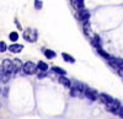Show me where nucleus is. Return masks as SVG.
<instances>
[{
  "label": "nucleus",
  "mask_w": 123,
  "mask_h": 119,
  "mask_svg": "<svg viewBox=\"0 0 123 119\" xmlns=\"http://www.w3.org/2000/svg\"><path fill=\"white\" fill-rule=\"evenodd\" d=\"M119 115H121V118H123V107H121V109H119V113H118Z\"/></svg>",
  "instance_id": "27"
},
{
  "label": "nucleus",
  "mask_w": 123,
  "mask_h": 119,
  "mask_svg": "<svg viewBox=\"0 0 123 119\" xmlns=\"http://www.w3.org/2000/svg\"><path fill=\"white\" fill-rule=\"evenodd\" d=\"M97 53H98V54H100V55H101L102 58H105L106 60H110V59L112 58V57H111V55H110V54H108L107 52H105V51H104V49H102V48H98V49H97Z\"/></svg>",
  "instance_id": "16"
},
{
  "label": "nucleus",
  "mask_w": 123,
  "mask_h": 119,
  "mask_svg": "<svg viewBox=\"0 0 123 119\" xmlns=\"http://www.w3.org/2000/svg\"><path fill=\"white\" fill-rule=\"evenodd\" d=\"M38 70V66L32 63V62H27L24 64V68H22V71L26 74V75H35Z\"/></svg>",
  "instance_id": "4"
},
{
  "label": "nucleus",
  "mask_w": 123,
  "mask_h": 119,
  "mask_svg": "<svg viewBox=\"0 0 123 119\" xmlns=\"http://www.w3.org/2000/svg\"><path fill=\"white\" fill-rule=\"evenodd\" d=\"M9 38H10V41H11V42H17L18 33H17V32H11V33L9 34Z\"/></svg>",
  "instance_id": "20"
},
{
  "label": "nucleus",
  "mask_w": 123,
  "mask_h": 119,
  "mask_svg": "<svg viewBox=\"0 0 123 119\" xmlns=\"http://www.w3.org/2000/svg\"><path fill=\"white\" fill-rule=\"evenodd\" d=\"M0 82H1V79H0Z\"/></svg>",
  "instance_id": "29"
},
{
  "label": "nucleus",
  "mask_w": 123,
  "mask_h": 119,
  "mask_svg": "<svg viewBox=\"0 0 123 119\" xmlns=\"http://www.w3.org/2000/svg\"><path fill=\"white\" fill-rule=\"evenodd\" d=\"M42 6H43V4H42L41 0H35V9L36 10H41V9H42Z\"/></svg>",
  "instance_id": "22"
},
{
  "label": "nucleus",
  "mask_w": 123,
  "mask_h": 119,
  "mask_svg": "<svg viewBox=\"0 0 123 119\" xmlns=\"http://www.w3.org/2000/svg\"><path fill=\"white\" fill-rule=\"evenodd\" d=\"M3 95H4V97H7V95H9V88H7V87H5V88H4Z\"/></svg>",
  "instance_id": "25"
},
{
  "label": "nucleus",
  "mask_w": 123,
  "mask_h": 119,
  "mask_svg": "<svg viewBox=\"0 0 123 119\" xmlns=\"http://www.w3.org/2000/svg\"><path fill=\"white\" fill-rule=\"evenodd\" d=\"M1 71H5V73H12L14 71V62H11L10 59H5L1 64Z\"/></svg>",
  "instance_id": "7"
},
{
  "label": "nucleus",
  "mask_w": 123,
  "mask_h": 119,
  "mask_svg": "<svg viewBox=\"0 0 123 119\" xmlns=\"http://www.w3.org/2000/svg\"><path fill=\"white\" fill-rule=\"evenodd\" d=\"M15 23H16V26H17V27H18L20 29H21V25L18 23V21H17V20H16V21H15Z\"/></svg>",
  "instance_id": "28"
},
{
  "label": "nucleus",
  "mask_w": 123,
  "mask_h": 119,
  "mask_svg": "<svg viewBox=\"0 0 123 119\" xmlns=\"http://www.w3.org/2000/svg\"><path fill=\"white\" fill-rule=\"evenodd\" d=\"M24 39L30 43H33L37 41V38H38V32H37V29L35 28H27L24 31Z\"/></svg>",
  "instance_id": "2"
},
{
  "label": "nucleus",
  "mask_w": 123,
  "mask_h": 119,
  "mask_svg": "<svg viewBox=\"0 0 123 119\" xmlns=\"http://www.w3.org/2000/svg\"><path fill=\"white\" fill-rule=\"evenodd\" d=\"M85 88H86V86L84 84H81L80 81H74L70 87V95L73 97L83 96V92H85Z\"/></svg>",
  "instance_id": "1"
},
{
  "label": "nucleus",
  "mask_w": 123,
  "mask_h": 119,
  "mask_svg": "<svg viewBox=\"0 0 123 119\" xmlns=\"http://www.w3.org/2000/svg\"><path fill=\"white\" fill-rule=\"evenodd\" d=\"M90 32H91V28H90V23H89V21H87V22H84V33L89 36Z\"/></svg>",
  "instance_id": "21"
},
{
  "label": "nucleus",
  "mask_w": 123,
  "mask_h": 119,
  "mask_svg": "<svg viewBox=\"0 0 123 119\" xmlns=\"http://www.w3.org/2000/svg\"><path fill=\"white\" fill-rule=\"evenodd\" d=\"M52 70H53V73H55V74H58V75H65V74H67V71L64 70V69H62V68H59V66H53Z\"/></svg>",
  "instance_id": "19"
},
{
  "label": "nucleus",
  "mask_w": 123,
  "mask_h": 119,
  "mask_svg": "<svg viewBox=\"0 0 123 119\" xmlns=\"http://www.w3.org/2000/svg\"><path fill=\"white\" fill-rule=\"evenodd\" d=\"M9 52H11V53H20L24 49V45L22 44H16V43H14V44H11V45H9Z\"/></svg>",
  "instance_id": "10"
},
{
  "label": "nucleus",
  "mask_w": 123,
  "mask_h": 119,
  "mask_svg": "<svg viewBox=\"0 0 123 119\" xmlns=\"http://www.w3.org/2000/svg\"><path fill=\"white\" fill-rule=\"evenodd\" d=\"M43 54L47 59H53V58L57 57V53L53 52L52 49H43Z\"/></svg>",
  "instance_id": "14"
},
{
  "label": "nucleus",
  "mask_w": 123,
  "mask_h": 119,
  "mask_svg": "<svg viewBox=\"0 0 123 119\" xmlns=\"http://www.w3.org/2000/svg\"><path fill=\"white\" fill-rule=\"evenodd\" d=\"M58 81H59V84H62V85H63L64 87H67V88H70V87H71V81L69 80L67 76H64V75H60V77L58 79Z\"/></svg>",
  "instance_id": "9"
},
{
  "label": "nucleus",
  "mask_w": 123,
  "mask_h": 119,
  "mask_svg": "<svg viewBox=\"0 0 123 119\" xmlns=\"http://www.w3.org/2000/svg\"><path fill=\"white\" fill-rule=\"evenodd\" d=\"M78 17H79L80 21L87 22L89 18H90V12L87 11L86 9H80V10H78Z\"/></svg>",
  "instance_id": "8"
},
{
  "label": "nucleus",
  "mask_w": 123,
  "mask_h": 119,
  "mask_svg": "<svg viewBox=\"0 0 123 119\" xmlns=\"http://www.w3.org/2000/svg\"><path fill=\"white\" fill-rule=\"evenodd\" d=\"M119 109H121V102L118 100H112L110 103L106 104V111L113 113V114H118L119 113Z\"/></svg>",
  "instance_id": "3"
},
{
  "label": "nucleus",
  "mask_w": 123,
  "mask_h": 119,
  "mask_svg": "<svg viewBox=\"0 0 123 119\" xmlns=\"http://www.w3.org/2000/svg\"><path fill=\"white\" fill-rule=\"evenodd\" d=\"M91 43H92V45H94L96 49H98V48H101V42H100V37L97 36V34H95L94 37H92V39H91Z\"/></svg>",
  "instance_id": "15"
},
{
  "label": "nucleus",
  "mask_w": 123,
  "mask_h": 119,
  "mask_svg": "<svg viewBox=\"0 0 123 119\" xmlns=\"http://www.w3.org/2000/svg\"><path fill=\"white\" fill-rule=\"evenodd\" d=\"M98 100H100V102H102L104 104H107V103H110L113 98H112L110 95H107V93H100L98 95Z\"/></svg>",
  "instance_id": "11"
},
{
  "label": "nucleus",
  "mask_w": 123,
  "mask_h": 119,
  "mask_svg": "<svg viewBox=\"0 0 123 119\" xmlns=\"http://www.w3.org/2000/svg\"><path fill=\"white\" fill-rule=\"evenodd\" d=\"M14 62V73H18L20 70H22V68H24V64L21 63V60L20 59H15Z\"/></svg>",
  "instance_id": "12"
},
{
  "label": "nucleus",
  "mask_w": 123,
  "mask_h": 119,
  "mask_svg": "<svg viewBox=\"0 0 123 119\" xmlns=\"http://www.w3.org/2000/svg\"><path fill=\"white\" fill-rule=\"evenodd\" d=\"M62 57H63V59H64L65 62H68V63H70V64H74V63H75V59L71 57V55L67 54V53H63V54H62Z\"/></svg>",
  "instance_id": "18"
},
{
  "label": "nucleus",
  "mask_w": 123,
  "mask_h": 119,
  "mask_svg": "<svg viewBox=\"0 0 123 119\" xmlns=\"http://www.w3.org/2000/svg\"><path fill=\"white\" fill-rule=\"evenodd\" d=\"M71 4H73V6L75 9H78V10L84 9V6H85V1H84V0H71Z\"/></svg>",
  "instance_id": "13"
},
{
  "label": "nucleus",
  "mask_w": 123,
  "mask_h": 119,
  "mask_svg": "<svg viewBox=\"0 0 123 119\" xmlns=\"http://www.w3.org/2000/svg\"><path fill=\"white\" fill-rule=\"evenodd\" d=\"M47 75H46V73L44 71H42V73H41V74H38V79H44Z\"/></svg>",
  "instance_id": "24"
},
{
  "label": "nucleus",
  "mask_w": 123,
  "mask_h": 119,
  "mask_svg": "<svg viewBox=\"0 0 123 119\" xmlns=\"http://www.w3.org/2000/svg\"><path fill=\"white\" fill-rule=\"evenodd\" d=\"M107 62H108L110 66L113 68L115 70H118V69H121L123 66V59L122 58H113V57H112L110 60H107Z\"/></svg>",
  "instance_id": "5"
},
{
  "label": "nucleus",
  "mask_w": 123,
  "mask_h": 119,
  "mask_svg": "<svg viewBox=\"0 0 123 119\" xmlns=\"http://www.w3.org/2000/svg\"><path fill=\"white\" fill-rule=\"evenodd\" d=\"M117 71H118V74H119V76H122V79H123V66H122L121 69H118V70H117Z\"/></svg>",
  "instance_id": "26"
},
{
  "label": "nucleus",
  "mask_w": 123,
  "mask_h": 119,
  "mask_svg": "<svg viewBox=\"0 0 123 119\" xmlns=\"http://www.w3.org/2000/svg\"><path fill=\"white\" fill-rule=\"evenodd\" d=\"M0 92H1V90H0Z\"/></svg>",
  "instance_id": "30"
},
{
  "label": "nucleus",
  "mask_w": 123,
  "mask_h": 119,
  "mask_svg": "<svg viewBox=\"0 0 123 119\" xmlns=\"http://www.w3.org/2000/svg\"><path fill=\"white\" fill-rule=\"evenodd\" d=\"M7 48H9V47L6 45V43H5V42H0V53H4Z\"/></svg>",
  "instance_id": "23"
},
{
  "label": "nucleus",
  "mask_w": 123,
  "mask_h": 119,
  "mask_svg": "<svg viewBox=\"0 0 123 119\" xmlns=\"http://www.w3.org/2000/svg\"><path fill=\"white\" fill-rule=\"evenodd\" d=\"M84 95L86 96V98H89L90 101H96V100H98L97 92L94 90V88H90V87H87V86H86V88H85Z\"/></svg>",
  "instance_id": "6"
},
{
  "label": "nucleus",
  "mask_w": 123,
  "mask_h": 119,
  "mask_svg": "<svg viewBox=\"0 0 123 119\" xmlns=\"http://www.w3.org/2000/svg\"><path fill=\"white\" fill-rule=\"evenodd\" d=\"M37 66H38V70L39 71H47L48 70V65H47V63H44V62H38L37 63Z\"/></svg>",
  "instance_id": "17"
}]
</instances>
